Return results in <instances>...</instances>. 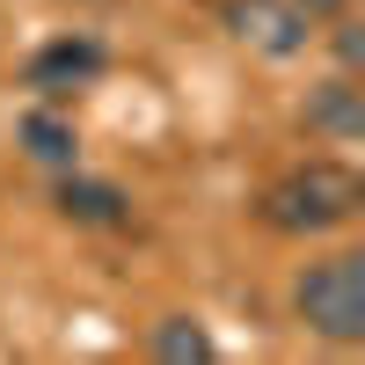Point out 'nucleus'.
I'll return each instance as SVG.
<instances>
[{"label": "nucleus", "mask_w": 365, "mask_h": 365, "mask_svg": "<svg viewBox=\"0 0 365 365\" xmlns=\"http://www.w3.org/2000/svg\"><path fill=\"white\" fill-rule=\"evenodd\" d=\"M22 146H29V161H44V168H73V154H81L73 125L51 117V110H29L22 117Z\"/></svg>", "instance_id": "obj_7"}, {"label": "nucleus", "mask_w": 365, "mask_h": 365, "mask_svg": "<svg viewBox=\"0 0 365 365\" xmlns=\"http://www.w3.org/2000/svg\"><path fill=\"white\" fill-rule=\"evenodd\" d=\"M292 8H299V15H307V22H322V15H344V8H351V0H292Z\"/></svg>", "instance_id": "obj_10"}, {"label": "nucleus", "mask_w": 365, "mask_h": 365, "mask_svg": "<svg viewBox=\"0 0 365 365\" xmlns=\"http://www.w3.org/2000/svg\"><path fill=\"white\" fill-rule=\"evenodd\" d=\"M154 351H161L168 365H205V358H212V336H205L190 314H168V322L154 329Z\"/></svg>", "instance_id": "obj_8"}, {"label": "nucleus", "mask_w": 365, "mask_h": 365, "mask_svg": "<svg viewBox=\"0 0 365 365\" xmlns=\"http://www.w3.org/2000/svg\"><path fill=\"white\" fill-rule=\"evenodd\" d=\"M103 73V44L96 37H58V44H44L37 58H29V88H37V96H81L88 81Z\"/></svg>", "instance_id": "obj_3"}, {"label": "nucleus", "mask_w": 365, "mask_h": 365, "mask_svg": "<svg viewBox=\"0 0 365 365\" xmlns=\"http://www.w3.org/2000/svg\"><path fill=\"white\" fill-rule=\"evenodd\" d=\"M336 58H344V73L365 58V37H358V22H336Z\"/></svg>", "instance_id": "obj_9"}, {"label": "nucleus", "mask_w": 365, "mask_h": 365, "mask_svg": "<svg viewBox=\"0 0 365 365\" xmlns=\"http://www.w3.org/2000/svg\"><path fill=\"white\" fill-rule=\"evenodd\" d=\"M234 29H241V37H256L270 58H292L299 44H307V15H299L292 0H241V8H234Z\"/></svg>", "instance_id": "obj_4"}, {"label": "nucleus", "mask_w": 365, "mask_h": 365, "mask_svg": "<svg viewBox=\"0 0 365 365\" xmlns=\"http://www.w3.org/2000/svg\"><path fill=\"white\" fill-rule=\"evenodd\" d=\"M358 205H365V182L351 168L307 161V168H292V175H278L263 190V220L278 234H329V227H344Z\"/></svg>", "instance_id": "obj_1"}, {"label": "nucleus", "mask_w": 365, "mask_h": 365, "mask_svg": "<svg viewBox=\"0 0 365 365\" xmlns=\"http://www.w3.org/2000/svg\"><path fill=\"white\" fill-rule=\"evenodd\" d=\"M292 307H299V322H307L314 336H329V344H365V256L344 249V256L307 263Z\"/></svg>", "instance_id": "obj_2"}, {"label": "nucleus", "mask_w": 365, "mask_h": 365, "mask_svg": "<svg viewBox=\"0 0 365 365\" xmlns=\"http://www.w3.org/2000/svg\"><path fill=\"white\" fill-rule=\"evenodd\" d=\"M307 125L329 132V139H358V132H365V103H358V88H351V81H322L314 96H307Z\"/></svg>", "instance_id": "obj_6"}, {"label": "nucleus", "mask_w": 365, "mask_h": 365, "mask_svg": "<svg viewBox=\"0 0 365 365\" xmlns=\"http://www.w3.org/2000/svg\"><path fill=\"white\" fill-rule=\"evenodd\" d=\"M51 205L66 212L73 227H117L125 220V190H117V182H96V175H73V168H66V182H58Z\"/></svg>", "instance_id": "obj_5"}]
</instances>
